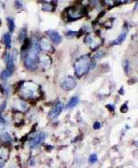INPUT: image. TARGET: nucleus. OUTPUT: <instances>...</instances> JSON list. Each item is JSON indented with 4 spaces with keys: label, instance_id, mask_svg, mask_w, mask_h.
Instances as JSON below:
<instances>
[{
    "label": "nucleus",
    "instance_id": "obj_13",
    "mask_svg": "<svg viewBox=\"0 0 138 168\" xmlns=\"http://www.w3.org/2000/svg\"><path fill=\"white\" fill-rule=\"evenodd\" d=\"M12 74H13V72H11V71H9V70H7V69H5V70L2 71V73H1V75H0V78H1L2 81L6 82V81L12 75Z\"/></svg>",
    "mask_w": 138,
    "mask_h": 168
},
{
    "label": "nucleus",
    "instance_id": "obj_9",
    "mask_svg": "<svg viewBox=\"0 0 138 168\" xmlns=\"http://www.w3.org/2000/svg\"><path fill=\"white\" fill-rule=\"evenodd\" d=\"M48 36L51 39V41L54 42L55 44H56V45L61 43V42H62V36L60 35L57 31L50 30V31H48Z\"/></svg>",
    "mask_w": 138,
    "mask_h": 168
},
{
    "label": "nucleus",
    "instance_id": "obj_12",
    "mask_svg": "<svg viewBox=\"0 0 138 168\" xmlns=\"http://www.w3.org/2000/svg\"><path fill=\"white\" fill-rule=\"evenodd\" d=\"M39 44H40V48L41 50H43V51L50 52V51H52V50H53L51 43L48 42V40H46V39H41V40H40V42H39Z\"/></svg>",
    "mask_w": 138,
    "mask_h": 168
},
{
    "label": "nucleus",
    "instance_id": "obj_32",
    "mask_svg": "<svg viewBox=\"0 0 138 168\" xmlns=\"http://www.w3.org/2000/svg\"><path fill=\"white\" fill-rule=\"evenodd\" d=\"M10 90H11V87L9 85H7L6 88H5V92H6V95L8 96L10 94Z\"/></svg>",
    "mask_w": 138,
    "mask_h": 168
},
{
    "label": "nucleus",
    "instance_id": "obj_30",
    "mask_svg": "<svg viewBox=\"0 0 138 168\" xmlns=\"http://www.w3.org/2000/svg\"><path fill=\"white\" fill-rule=\"evenodd\" d=\"M100 127H101V124H100V122H99V121H96V122L93 124L94 129H100Z\"/></svg>",
    "mask_w": 138,
    "mask_h": 168
},
{
    "label": "nucleus",
    "instance_id": "obj_5",
    "mask_svg": "<svg viewBox=\"0 0 138 168\" xmlns=\"http://www.w3.org/2000/svg\"><path fill=\"white\" fill-rule=\"evenodd\" d=\"M46 137H47V135L44 132H39V133L33 135L31 137V139L30 140V146H31V148H36L40 146L43 143V141L46 139Z\"/></svg>",
    "mask_w": 138,
    "mask_h": 168
},
{
    "label": "nucleus",
    "instance_id": "obj_24",
    "mask_svg": "<svg viewBox=\"0 0 138 168\" xmlns=\"http://www.w3.org/2000/svg\"><path fill=\"white\" fill-rule=\"evenodd\" d=\"M123 69H124L125 74H129V72H130V62L128 60L123 61Z\"/></svg>",
    "mask_w": 138,
    "mask_h": 168
},
{
    "label": "nucleus",
    "instance_id": "obj_3",
    "mask_svg": "<svg viewBox=\"0 0 138 168\" xmlns=\"http://www.w3.org/2000/svg\"><path fill=\"white\" fill-rule=\"evenodd\" d=\"M39 86L32 82L23 83L20 89L21 97L26 99H32L39 97Z\"/></svg>",
    "mask_w": 138,
    "mask_h": 168
},
{
    "label": "nucleus",
    "instance_id": "obj_10",
    "mask_svg": "<svg viewBox=\"0 0 138 168\" xmlns=\"http://www.w3.org/2000/svg\"><path fill=\"white\" fill-rule=\"evenodd\" d=\"M127 33H128V30L126 28H123V30H122L121 33L120 34V36L117 39H115L113 42H112V45H120V44H121L122 42H124V40L126 39Z\"/></svg>",
    "mask_w": 138,
    "mask_h": 168
},
{
    "label": "nucleus",
    "instance_id": "obj_11",
    "mask_svg": "<svg viewBox=\"0 0 138 168\" xmlns=\"http://www.w3.org/2000/svg\"><path fill=\"white\" fill-rule=\"evenodd\" d=\"M6 65H7V69L13 72L14 71V68H15V65H14V62L12 60V57H11V53H7L6 55Z\"/></svg>",
    "mask_w": 138,
    "mask_h": 168
},
{
    "label": "nucleus",
    "instance_id": "obj_17",
    "mask_svg": "<svg viewBox=\"0 0 138 168\" xmlns=\"http://www.w3.org/2000/svg\"><path fill=\"white\" fill-rule=\"evenodd\" d=\"M7 26H8L9 31H10V32H13V31L15 30V21H14V20H13L11 17H8V18L7 19Z\"/></svg>",
    "mask_w": 138,
    "mask_h": 168
},
{
    "label": "nucleus",
    "instance_id": "obj_34",
    "mask_svg": "<svg viewBox=\"0 0 138 168\" xmlns=\"http://www.w3.org/2000/svg\"><path fill=\"white\" fill-rule=\"evenodd\" d=\"M119 94H120V95H121V96H123V95H124V91H123V86H121V87L120 88V90H119Z\"/></svg>",
    "mask_w": 138,
    "mask_h": 168
},
{
    "label": "nucleus",
    "instance_id": "obj_7",
    "mask_svg": "<svg viewBox=\"0 0 138 168\" xmlns=\"http://www.w3.org/2000/svg\"><path fill=\"white\" fill-rule=\"evenodd\" d=\"M64 103L62 101H57L53 108L51 109V111L49 112V118L50 119H55V118H57L60 115V113L62 112L63 108H64Z\"/></svg>",
    "mask_w": 138,
    "mask_h": 168
},
{
    "label": "nucleus",
    "instance_id": "obj_33",
    "mask_svg": "<svg viewBox=\"0 0 138 168\" xmlns=\"http://www.w3.org/2000/svg\"><path fill=\"white\" fill-rule=\"evenodd\" d=\"M29 165H30V166H34L35 165H36V162H35V160L32 158V159H31L30 160V162H29Z\"/></svg>",
    "mask_w": 138,
    "mask_h": 168
},
{
    "label": "nucleus",
    "instance_id": "obj_35",
    "mask_svg": "<svg viewBox=\"0 0 138 168\" xmlns=\"http://www.w3.org/2000/svg\"><path fill=\"white\" fill-rule=\"evenodd\" d=\"M3 123H5V119L2 117V114L0 113V124H3Z\"/></svg>",
    "mask_w": 138,
    "mask_h": 168
},
{
    "label": "nucleus",
    "instance_id": "obj_15",
    "mask_svg": "<svg viewBox=\"0 0 138 168\" xmlns=\"http://www.w3.org/2000/svg\"><path fill=\"white\" fill-rule=\"evenodd\" d=\"M79 98L78 97H73L69 101H68V103H67V105H66V107L67 108H72V107H74L75 106H77L79 104Z\"/></svg>",
    "mask_w": 138,
    "mask_h": 168
},
{
    "label": "nucleus",
    "instance_id": "obj_8",
    "mask_svg": "<svg viewBox=\"0 0 138 168\" xmlns=\"http://www.w3.org/2000/svg\"><path fill=\"white\" fill-rule=\"evenodd\" d=\"M51 63H52V60H51V58H50L49 55H47V54H42V55L39 56L38 64H40L42 68H44V69L48 68V67L51 65Z\"/></svg>",
    "mask_w": 138,
    "mask_h": 168
},
{
    "label": "nucleus",
    "instance_id": "obj_22",
    "mask_svg": "<svg viewBox=\"0 0 138 168\" xmlns=\"http://www.w3.org/2000/svg\"><path fill=\"white\" fill-rule=\"evenodd\" d=\"M94 40H95V39H94L93 35L89 34V35H88V36L85 38V43L88 44V45H89V46H91L92 43L94 42Z\"/></svg>",
    "mask_w": 138,
    "mask_h": 168
},
{
    "label": "nucleus",
    "instance_id": "obj_26",
    "mask_svg": "<svg viewBox=\"0 0 138 168\" xmlns=\"http://www.w3.org/2000/svg\"><path fill=\"white\" fill-rule=\"evenodd\" d=\"M120 111H121V113H127V111H128V105H127V103L123 104V105L121 107Z\"/></svg>",
    "mask_w": 138,
    "mask_h": 168
},
{
    "label": "nucleus",
    "instance_id": "obj_29",
    "mask_svg": "<svg viewBox=\"0 0 138 168\" xmlns=\"http://www.w3.org/2000/svg\"><path fill=\"white\" fill-rule=\"evenodd\" d=\"M106 107L111 111V112H112V111H114V109H115V106L114 105H112V104H109V105L106 106Z\"/></svg>",
    "mask_w": 138,
    "mask_h": 168
},
{
    "label": "nucleus",
    "instance_id": "obj_31",
    "mask_svg": "<svg viewBox=\"0 0 138 168\" xmlns=\"http://www.w3.org/2000/svg\"><path fill=\"white\" fill-rule=\"evenodd\" d=\"M15 7H16V8L20 9V8L22 7V3H21L20 1H16V2H15Z\"/></svg>",
    "mask_w": 138,
    "mask_h": 168
},
{
    "label": "nucleus",
    "instance_id": "obj_4",
    "mask_svg": "<svg viewBox=\"0 0 138 168\" xmlns=\"http://www.w3.org/2000/svg\"><path fill=\"white\" fill-rule=\"evenodd\" d=\"M86 12L87 10L84 7H79V6H74L67 9V18L69 20H76L85 16Z\"/></svg>",
    "mask_w": 138,
    "mask_h": 168
},
{
    "label": "nucleus",
    "instance_id": "obj_23",
    "mask_svg": "<svg viewBox=\"0 0 138 168\" xmlns=\"http://www.w3.org/2000/svg\"><path fill=\"white\" fill-rule=\"evenodd\" d=\"M105 55V52L104 51H98L94 55H93V59L94 60H99L101 59L102 57H104Z\"/></svg>",
    "mask_w": 138,
    "mask_h": 168
},
{
    "label": "nucleus",
    "instance_id": "obj_25",
    "mask_svg": "<svg viewBox=\"0 0 138 168\" xmlns=\"http://www.w3.org/2000/svg\"><path fill=\"white\" fill-rule=\"evenodd\" d=\"M98 161V156L96 154H91L88 158V163L89 164H95Z\"/></svg>",
    "mask_w": 138,
    "mask_h": 168
},
{
    "label": "nucleus",
    "instance_id": "obj_1",
    "mask_svg": "<svg viewBox=\"0 0 138 168\" xmlns=\"http://www.w3.org/2000/svg\"><path fill=\"white\" fill-rule=\"evenodd\" d=\"M40 48L39 42L33 41V43H31L30 48L25 51L23 55V60L25 67L28 70H35L38 67V60Z\"/></svg>",
    "mask_w": 138,
    "mask_h": 168
},
{
    "label": "nucleus",
    "instance_id": "obj_2",
    "mask_svg": "<svg viewBox=\"0 0 138 168\" xmlns=\"http://www.w3.org/2000/svg\"><path fill=\"white\" fill-rule=\"evenodd\" d=\"M91 63H92V60L88 54H85V55L81 56L74 65L75 75L78 77H82L84 75H86L90 70Z\"/></svg>",
    "mask_w": 138,
    "mask_h": 168
},
{
    "label": "nucleus",
    "instance_id": "obj_21",
    "mask_svg": "<svg viewBox=\"0 0 138 168\" xmlns=\"http://www.w3.org/2000/svg\"><path fill=\"white\" fill-rule=\"evenodd\" d=\"M26 36H27V30H26V28H23L20 30V33H19V41L20 42L24 41L25 39H27Z\"/></svg>",
    "mask_w": 138,
    "mask_h": 168
},
{
    "label": "nucleus",
    "instance_id": "obj_19",
    "mask_svg": "<svg viewBox=\"0 0 138 168\" xmlns=\"http://www.w3.org/2000/svg\"><path fill=\"white\" fill-rule=\"evenodd\" d=\"M42 10L43 11H55V7L52 3L46 2L42 5Z\"/></svg>",
    "mask_w": 138,
    "mask_h": 168
},
{
    "label": "nucleus",
    "instance_id": "obj_37",
    "mask_svg": "<svg viewBox=\"0 0 138 168\" xmlns=\"http://www.w3.org/2000/svg\"><path fill=\"white\" fill-rule=\"evenodd\" d=\"M2 90H3V88H0V94L2 93Z\"/></svg>",
    "mask_w": 138,
    "mask_h": 168
},
{
    "label": "nucleus",
    "instance_id": "obj_18",
    "mask_svg": "<svg viewBox=\"0 0 138 168\" xmlns=\"http://www.w3.org/2000/svg\"><path fill=\"white\" fill-rule=\"evenodd\" d=\"M1 140H2L4 143H10L11 141H12V138H11V136H10L9 133H7V132H3V133L1 134Z\"/></svg>",
    "mask_w": 138,
    "mask_h": 168
},
{
    "label": "nucleus",
    "instance_id": "obj_28",
    "mask_svg": "<svg viewBox=\"0 0 138 168\" xmlns=\"http://www.w3.org/2000/svg\"><path fill=\"white\" fill-rule=\"evenodd\" d=\"M6 107H7V101H3L2 104L0 105V112H3L6 109Z\"/></svg>",
    "mask_w": 138,
    "mask_h": 168
},
{
    "label": "nucleus",
    "instance_id": "obj_36",
    "mask_svg": "<svg viewBox=\"0 0 138 168\" xmlns=\"http://www.w3.org/2000/svg\"><path fill=\"white\" fill-rule=\"evenodd\" d=\"M5 167V162L0 160V168H4Z\"/></svg>",
    "mask_w": 138,
    "mask_h": 168
},
{
    "label": "nucleus",
    "instance_id": "obj_27",
    "mask_svg": "<svg viewBox=\"0 0 138 168\" xmlns=\"http://www.w3.org/2000/svg\"><path fill=\"white\" fill-rule=\"evenodd\" d=\"M77 34H78V32H77V31H73V30H68V31L66 32V36L69 37V38L75 37V36H77Z\"/></svg>",
    "mask_w": 138,
    "mask_h": 168
},
{
    "label": "nucleus",
    "instance_id": "obj_6",
    "mask_svg": "<svg viewBox=\"0 0 138 168\" xmlns=\"http://www.w3.org/2000/svg\"><path fill=\"white\" fill-rule=\"evenodd\" d=\"M77 86V81L73 76H67L61 82V87L64 91L73 90Z\"/></svg>",
    "mask_w": 138,
    "mask_h": 168
},
{
    "label": "nucleus",
    "instance_id": "obj_16",
    "mask_svg": "<svg viewBox=\"0 0 138 168\" xmlns=\"http://www.w3.org/2000/svg\"><path fill=\"white\" fill-rule=\"evenodd\" d=\"M4 42H5V45H6L7 49L11 48V35L9 33L4 34Z\"/></svg>",
    "mask_w": 138,
    "mask_h": 168
},
{
    "label": "nucleus",
    "instance_id": "obj_20",
    "mask_svg": "<svg viewBox=\"0 0 138 168\" xmlns=\"http://www.w3.org/2000/svg\"><path fill=\"white\" fill-rule=\"evenodd\" d=\"M18 107V109H20L21 111H27L28 108H29V105L26 102H24L23 100H20L18 102V107Z\"/></svg>",
    "mask_w": 138,
    "mask_h": 168
},
{
    "label": "nucleus",
    "instance_id": "obj_14",
    "mask_svg": "<svg viewBox=\"0 0 138 168\" xmlns=\"http://www.w3.org/2000/svg\"><path fill=\"white\" fill-rule=\"evenodd\" d=\"M9 154V150L7 147H1L0 148V160H3L5 162V160L7 159Z\"/></svg>",
    "mask_w": 138,
    "mask_h": 168
}]
</instances>
